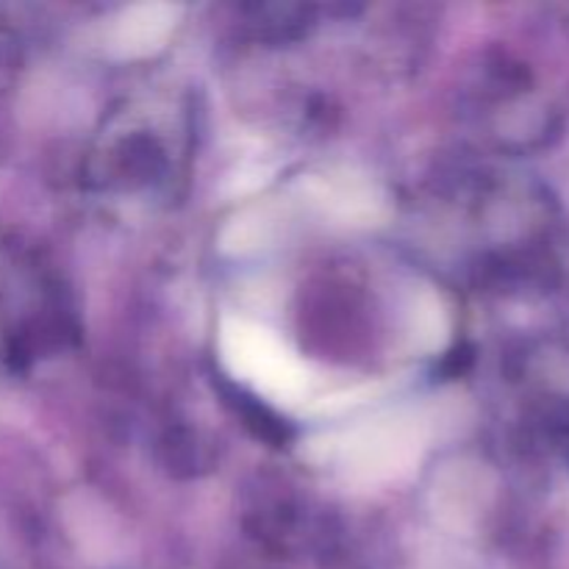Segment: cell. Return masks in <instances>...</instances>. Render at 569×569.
<instances>
[{
    "label": "cell",
    "mask_w": 569,
    "mask_h": 569,
    "mask_svg": "<svg viewBox=\"0 0 569 569\" xmlns=\"http://www.w3.org/2000/svg\"><path fill=\"white\" fill-rule=\"evenodd\" d=\"M317 461H337L356 481H389L420 461L426 450V426L406 411L367 420L337 437L309 442Z\"/></svg>",
    "instance_id": "1"
},
{
    "label": "cell",
    "mask_w": 569,
    "mask_h": 569,
    "mask_svg": "<svg viewBox=\"0 0 569 569\" xmlns=\"http://www.w3.org/2000/svg\"><path fill=\"white\" fill-rule=\"evenodd\" d=\"M220 361L233 378L281 406L303 403L311 372L289 345L259 322L228 317L220 326Z\"/></svg>",
    "instance_id": "2"
},
{
    "label": "cell",
    "mask_w": 569,
    "mask_h": 569,
    "mask_svg": "<svg viewBox=\"0 0 569 569\" xmlns=\"http://www.w3.org/2000/svg\"><path fill=\"white\" fill-rule=\"evenodd\" d=\"M181 17V6L170 3H137L122 9L111 20L106 33V48L114 59H144L159 53L172 37Z\"/></svg>",
    "instance_id": "3"
},
{
    "label": "cell",
    "mask_w": 569,
    "mask_h": 569,
    "mask_svg": "<svg viewBox=\"0 0 569 569\" xmlns=\"http://www.w3.org/2000/svg\"><path fill=\"white\" fill-rule=\"evenodd\" d=\"M306 192L317 206L342 222H372L381 217L383 200L376 189L356 176L342 178H311Z\"/></svg>",
    "instance_id": "4"
},
{
    "label": "cell",
    "mask_w": 569,
    "mask_h": 569,
    "mask_svg": "<svg viewBox=\"0 0 569 569\" xmlns=\"http://www.w3.org/2000/svg\"><path fill=\"white\" fill-rule=\"evenodd\" d=\"M411 337L422 350L442 348L445 337H448V315L437 295L428 292L417 298L415 311H411Z\"/></svg>",
    "instance_id": "5"
}]
</instances>
